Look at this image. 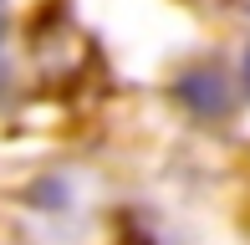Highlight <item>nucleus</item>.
I'll return each mask as SVG.
<instances>
[{
    "label": "nucleus",
    "instance_id": "f257e3e1",
    "mask_svg": "<svg viewBox=\"0 0 250 245\" xmlns=\"http://www.w3.org/2000/svg\"><path fill=\"white\" fill-rule=\"evenodd\" d=\"M0 36H5V0H0ZM0 82H5V57H0Z\"/></svg>",
    "mask_w": 250,
    "mask_h": 245
},
{
    "label": "nucleus",
    "instance_id": "f03ea898",
    "mask_svg": "<svg viewBox=\"0 0 250 245\" xmlns=\"http://www.w3.org/2000/svg\"><path fill=\"white\" fill-rule=\"evenodd\" d=\"M245 82H250V51H245Z\"/></svg>",
    "mask_w": 250,
    "mask_h": 245
}]
</instances>
